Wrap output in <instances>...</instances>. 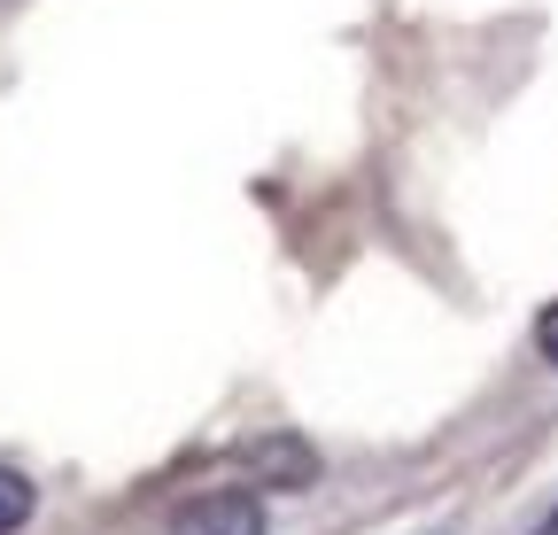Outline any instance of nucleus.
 I'll return each instance as SVG.
<instances>
[{"instance_id": "obj_1", "label": "nucleus", "mask_w": 558, "mask_h": 535, "mask_svg": "<svg viewBox=\"0 0 558 535\" xmlns=\"http://www.w3.org/2000/svg\"><path fill=\"white\" fill-rule=\"evenodd\" d=\"M171 535H264V504L248 489H209L171 520Z\"/></svg>"}, {"instance_id": "obj_2", "label": "nucleus", "mask_w": 558, "mask_h": 535, "mask_svg": "<svg viewBox=\"0 0 558 535\" xmlns=\"http://www.w3.org/2000/svg\"><path fill=\"white\" fill-rule=\"evenodd\" d=\"M24 520H32V482L0 465V535H9V527H24Z\"/></svg>"}, {"instance_id": "obj_3", "label": "nucleus", "mask_w": 558, "mask_h": 535, "mask_svg": "<svg viewBox=\"0 0 558 535\" xmlns=\"http://www.w3.org/2000/svg\"><path fill=\"white\" fill-rule=\"evenodd\" d=\"M535 350H543V365H558V303L535 318Z\"/></svg>"}]
</instances>
